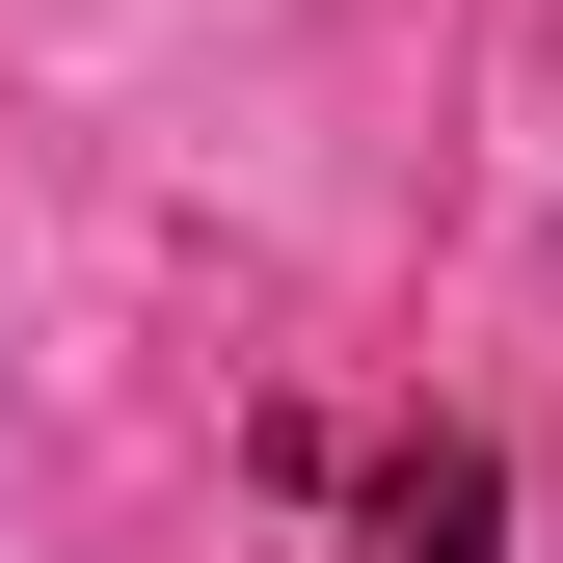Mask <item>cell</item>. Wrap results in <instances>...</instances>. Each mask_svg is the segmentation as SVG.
Listing matches in <instances>:
<instances>
[{"label": "cell", "instance_id": "1", "mask_svg": "<svg viewBox=\"0 0 563 563\" xmlns=\"http://www.w3.org/2000/svg\"><path fill=\"white\" fill-rule=\"evenodd\" d=\"M483 537H510V456L483 430H402L376 483H349V563H483Z\"/></svg>", "mask_w": 563, "mask_h": 563}]
</instances>
